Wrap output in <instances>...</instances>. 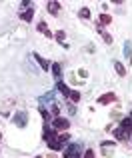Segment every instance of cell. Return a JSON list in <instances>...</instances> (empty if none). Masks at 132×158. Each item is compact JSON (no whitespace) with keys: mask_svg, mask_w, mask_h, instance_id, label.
Listing matches in <instances>:
<instances>
[{"mask_svg":"<svg viewBox=\"0 0 132 158\" xmlns=\"http://www.w3.org/2000/svg\"><path fill=\"white\" fill-rule=\"evenodd\" d=\"M120 128H124V130L132 136V118H124V120L120 122Z\"/></svg>","mask_w":132,"mask_h":158,"instance_id":"cell-14","label":"cell"},{"mask_svg":"<svg viewBox=\"0 0 132 158\" xmlns=\"http://www.w3.org/2000/svg\"><path fill=\"white\" fill-rule=\"evenodd\" d=\"M112 22V16L110 14H100V24L104 26V24H110Z\"/></svg>","mask_w":132,"mask_h":158,"instance_id":"cell-19","label":"cell"},{"mask_svg":"<svg viewBox=\"0 0 132 158\" xmlns=\"http://www.w3.org/2000/svg\"><path fill=\"white\" fill-rule=\"evenodd\" d=\"M68 140H70L68 132H66V134H60V136H56V142H58V148H66V146H68Z\"/></svg>","mask_w":132,"mask_h":158,"instance_id":"cell-8","label":"cell"},{"mask_svg":"<svg viewBox=\"0 0 132 158\" xmlns=\"http://www.w3.org/2000/svg\"><path fill=\"white\" fill-rule=\"evenodd\" d=\"M50 112L54 114V118H56V116H60V106L58 104H50Z\"/></svg>","mask_w":132,"mask_h":158,"instance_id":"cell-21","label":"cell"},{"mask_svg":"<svg viewBox=\"0 0 132 158\" xmlns=\"http://www.w3.org/2000/svg\"><path fill=\"white\" fill-rule=\"evenodd\" d=\"M12 122H14V126L24 128V126L28 124V112H26V110H18L14 116H12Z\"/></svg>","mask_w":132,"mask_h":158,"instance_id":"cell-1","label":"cell"},{"mask_svg":"<svg viewBox=\"0 0 132 158\" xmlns=\"http://www.w3.org/2000/svg\"><path fill=\"white\" fill-rule=\"evenodd\" d=\"M56 88H58V90H60V92H62V94H64V98H68V96H70V88H68V86H66V84H64V82H62V80H58V82H56Z\"/></svg>","mask_w":132,"mask_h":158,"instance_id":"cell-12","label":"cell"},{"mask_svg":"<svg viewBox=\"0 0 132 158\" xmlns=\"http://www.w3.org/2000/svg\"><path fill=\"white\" fill-rule=\"evenodd\" d=\"M78 14H80V18H84V20H88V18H90V10H88V8H82Z\"/></svg>","mask_w":132,"mask_h":158,"instance_id":"cell-22","label":"cell"},{"mask_svg":"<svg viewBox=\"0 0 132 158\" xmlns=\"http://www.w3.org/2000/svg\"><path fill=\"white\" fill-rule=\"evenodd\" d=\"M102 148H114L116 146V142H112V140H104V142H100Z\"/></svg>","mask_w":132,"mask_h":158,"instance_id":"cell-24","label":"cell"},{"mask_svg":"<svg viewBox=\"0 0 132 158\" xmlns=\"http://www.w3.org/2000/svg\"><path fill=\"white\" fill-rule=\"evenodd\" d=\"M38 110H40V114H42V118H44V120H46V122H48V120H50V112L46 110V106H40Z\"/></svg>","mask_w":132,"mask_h":158,"instance_id":"cell-20","label":"cell"},{"mask_svg":"<svg viewBox=\"0 0 132 158\" xmlns=\"http://www.w3.org/2000/svg\"><path fill=\"white\" fill-rule=\"evenodd\" d=\"M52 126H54V128H58V130H68L70 122H68L66 118H62V116H56V118L52 120Z\"/></svg>","mask_w":132,"mask_h":158,"instance_id":"cell-3","label":"cell"},{"mask_svg":"<svg viewBox=\"0 0 132 158\" xmlns=\"http://www.w3.org/2000/svg\"><path fill=\"white\" fill-rule=\"evenodd\" d=\"M68 100H70V102H78V100H80V92H78V90H70Z\"/></svg>","mask_w":132,"mask_h":158,"instance_id":"cell-17","label":"cell"},{"mask_svg":"<svg viewBox=\"0 0 132 158\" xmlns=\"http://www.w3.org/2000/svg\"><path fill=\"white\" fill-rule=\"evenodd\" d=\"M36 158H42V156H36Z\"/></svg>","mask_w":132,"mask_h":158,"instance_id":"cell-31","label":"cell"},{"mask_svg":"<svg viewBox=\"0 0 132 158\" xmlns=\"http://www.w3.org/2000/svg\"><path fill=\"white\" fill-rule=\"evenodd\" d=\"M40 102H50V104H54V90H50V92H46L42 98H40Z\"/></svg>","mask_w":132,"mask_h":158,"instance_id":"cell-16","label":"cell"},{"mask_svg":"<svg viewBox=\"0 0 132 158\" xmlns=\"http://www.w3.org/2000/svg\"><path fill=\"white\" fill-rule=\"evenodd\" d=\"M38 30H40V32H42V34H44V36H46V38H52V36H54V34H52V32H50V30H48V26H46V22H38Z\"/></svg>","mask_w":132,"mask_h":158,"instance_id":"cell-13","label":"cell"},{"mask_svg":"<svg viewBox=\"0 0 132 158\" xmlns=\"http://www.w3.org/2000/svg\"><path fill=\"white\" fill-rule=\"evenodd\" d=\"M64 38H66L64 30H58V32H56V40H58V42H62V44H64Z\"/></svg>","mask_w":132,"mask_h":158,"instance_id":"cell-25","label":"cell"},{"mask_svg":"<svg viewBox=\"0 0 132 158\" xmlns=\"http://www.w3.org/2000/svg\"><path fill=\"white\" fill-rule=\"evenodd\" d=\"M100 36H102V38H104V42H106V44H112V40H114V38H112V36H110V34H108V32H106V30L102 32Z\"/></svg>","mask_w":132,"mask_h":158,"instance_id":"cell-23","label":"cell"},{"mask_svg":"<svg viewBox=\"0 0 132 158\" xmlns=\"http://www.w3.org/2000/svg\"><path fill=\"white\" fill-rule=\"evenodd\" d=\"M114 100H116V94L106 92V94H102V96L98 98V104H110V102H114Z\"/></svg>","mask_w":132,"mask_h":158,"instance_id":"cell-5","label":"cell"},{"mask_svg":"<svg viewBox=\"0 0 132 158\" xmlns=\"http://www.w3.org/2000/svg\"><path fill=\"white\" fill-rule=\"evenodd\" d=\"M68 112H70V114H76V106L70 104V106H68Z\"/></svg>","mask_w":132,"mask_h":158,"instance_id":"cell-28","label":"cell"},{"mask_svg":"<svg viewBox=\"0 0 132 158\" xmlns=\"http://www.w3.org/2000/svg\"><path fill=\"white\" fill-rule=\"evenodd\" d=\"M114 138L116 140H130V134L124 130V128L118 126V128H114Z\"/></svg>","mask_w":132,"mask_h":158,"instance_id":"cell-6","label":"cell"},{"mask_svg":"<svg viewBox=\"0 0 132 158\" xmlns=\"http://www.w3.org/2000/svg\"><path fill=\"white\" fill-rule=\"evenodd\" d=\"M56 138V132L52 130L50 126H44V140H46V142H50V140H54Z\"/></svg>","mask_w":132,"mask_h":158,"instance_id":"cell-11","label":"cell"},{"mask_svg":"<svg viewBox=\"0 0 132 158\" xmlns=\"http://www.w3.org/2000/svg\"><path fill=\"white\" fill-rule=\"evenodd\" d=\"M34 60L40 64V68H42V70H50V64H48V60H46V58H42L38 52H34Z\"/></svg>","mask_w":132,"mask_h":158,"instance_id":"cell-7","label":"cell"},{"mask_svg":"<svg viewBox=\"0 0 132 158\" xmlns=\"http://www.w3.org/2000/svg\"><path fill=\"white\" fill-rule=\"evenodd\" d=\"M50 68H52V74H54V78H56V82H58V80H60V78H62V66H60V64H58V62H54V64H52V66H50Z\"/></svg>","mask_w":132,"mask_h":158,"instance_id":"cell-10","label":"cell"},{"mask_svg":"<svg viewBox=\"0 0 132 158\" xmlns=\"http://www.w3.org/2000/svg\"><path fill=\"white\" fill-rule=\"evenodd\" d=\"M114 70H116L118 76H124V74H126V68L122 66V62H118V60H114Z\"/></svg>","mask_w":132,"mask_h":158,"instance_id":"cell-15","label":"cell"},{"mask_svg":"<svg viewBox=\"0 0 132 158\" xmlns=\"http://www.w3.org/2000/svg\"><path fill=\"white\" fill-rule=\"evenodd\" d=\"M80 150H82L80 144H68V146H66V152H64V158H78Z\"/></svg>","mask_w":132,"mask_h":158,"instance_id":"cell-2","label":"cell"},{"mask_svg":"<svg viewBox=\"0 0 132 158\" xmlns=\"http://www.w3.org/2000/svg\"><path fill=\"white\" fill-rule=\"evenodd\" d=\"M130 118H132V112H130Z\"/></svg>","mask_w":132,"mask_h":158,"instance_id":"cell-32","label":"cell"},{"mask_svg":"<svg viewBox=\"0 0 132 158\" xmlns=\"http://www.w3.org/2000/svg\"><path fill=\"white\" fill-rule=\"evenodd\" d=\"M46 158H58V156H56V154H48Z\"/></svg>","mask_w":132,"mask_h":158,"instance_id":"cell-30","label":"cell"},{"mask_svg":"<svg viewBox=\"0 0 132 158\" xmlns=\"http://www.w3.org/2000/svg\"><path fill=\"white\" fill-rule=\"evenodd\" d=\"M96 30H98V34H102V32H104V26H102V24H96Z\"/></svg>","mask_w":132,"mask_h":158,"instance_id":"cell-29","label":"cell"},{"mask_svg":"<svg viewBox=\"0 0 132 158\" xmlns=\"http://www.w3.org/2000/svg\"><path fill=\"white\" fill-rule=\"evenodd\" d=\"M102 154H104L106 158H108V156H112V148H102Z\"/></svg>","mask_w":132,"mask_h":158,"instance_id":"cell-26","label":"cell"},{"mask_svg":"<svg viewBox=\"0 0 132 158\" xmlns=\"http://www.w3.org/2000/svg\"><path fill=\"white\" fill-rule=\"evenodd\" d=\"M124 56L126 58L132 56V44H130V40H126V44H124Z\"/></svg>","mask_w":132,"mask_h":158,"instance_id":"cell-18","label":"cell"},{"mask_svg":"<svg viewBox=\"0 0 132 158\" xmlns=\"http://www.w3.org/2000/svg\"><path fill=\"white\" fill-rule=\"evenodd\" d=\"M46 8H48V12H50V14H54V16L60 14V2H48Z\"/></svg>","mask_w":132,"mask_h":158,"instance_id":"cell-9","label":"cell"},{"mask_svg":"<svg viewBox=\"0 0 132 158\" xmlns=\"http://www.w3.org/2000/svg\"><path fill=\"white\" fill-rule=\"evenodd\" d=\"M84 158H94V150H90V148H88V150L84 152Z\"/></svg>","mask_w":132,"mask_h":158,"instance_id":"cell-27","label":"cell"},{"mask_svg":"<svg viewBox=\"0 0 132 158\" xmlns=\"http://www.w3.org/2000/svg\"><path fill=\"white\" fill-rule=\"evenodd\" d=\"M18 16H20V20H24V22H30V20L34 18V8L30 6V8H26V10H20Z\"/></svg>","mask_w":132,"mask_h":158,"instance_id":"cell-4","label":"cell"}]
</instances>
